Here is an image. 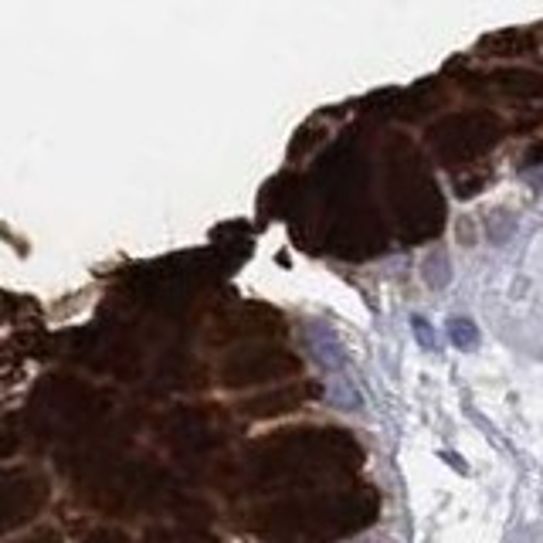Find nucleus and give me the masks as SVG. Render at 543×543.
<instances>
[]
</instances>
